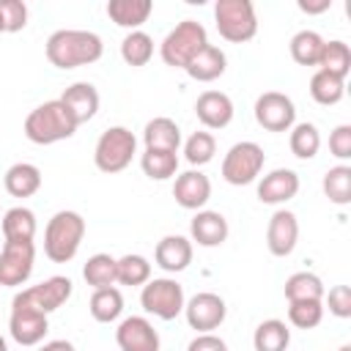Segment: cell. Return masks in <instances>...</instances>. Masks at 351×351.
<instances>
[{
    "label": "cell",
    "mask_w": 351,
    "mask_h": 351,
    "mask_svg": "<svg viewBox=\"0 0 351 351\" xmlns=\"http://www.w3.org/2000/svg\"><path fill=\"white\" fill-rule=\"evenodd\" d=\"M44 52L55 69H80L96 63L104 55V44L90 30H55Z\"/></svg>",
    "instance_id": "6da1fadb"
},
{
    "label": "cell",
    "mask_w": 351,
    "mask_h": 351,
    "mask_svg": "<svg viewBox=\"0 0 351 351\" xmlns=\"http://www.w3.org/2000/svg\"><path fill=\"white\" fill-rule=\"evenodd\" d=\"M74 132H77V121L71 118V112L63 107L60 99L38 104L25 118V137L36 145H52L69 140L74 137Z\"/></svg>",
    "instance_id": "7a4b0ae2"
},
{
    "label": "cell",
    "mask_w": 351,
    "mask_h": 351,
    "mask_svg": "<svg viewBox=\"0 0 351 351\" xmlns=\"http://www.w3.org/2000/svg\"><path fill=\"white\" fill-rule=\"evenodd\" d=\"M85 239V219L77 211H58L44 228V255L52 263H69Z\"/></svg>",
    "instance_id": "3957f363"
},
{
    "label": "cell",
    "mask_w": 351,
    "mask_h": 351,
    "mask_svg": "<svg viewBox=\"0 0 351 351\" xmlns=\"http://www.w3.org/2000/svg\"><path fill=\"white\" fill-rule=\"evenodd\" d=\"M208 44V36H206V27L195 19H184L178 22L167 36L165 41L159 44V55L167 66L173 69H186V63Z\"/></svg>",
    "instance_id": "277c9868"
},
{
    "label": "cell",
    "mask_w": 351,
    "mask_h": 351,
    "mask_svg": "<svg viewBox=\"0 0 351 351\" xmlns=\"http://www.w3.org/2000/svg\"><path fill=\"white\" fill-rule=\"evenodd\" d=\"M214 22L219 36L230 44H244L258 33V16L250 0H217Z\"/></svg>",
    "instance_id": "5b68a950"
},
{
    "label": "cell",
    "mask_w": 351,
    "mask_h": 351,
    "mask_svg": "<svg viewBox=\"0 0 351 351\" xmlns=\"http://www.w3.org/2000/svg\"><path fill=\"white\" fill-rule=\"evenodd\" d=\"M137 154V137L126 126H110L101 132L93 148V162L101 173H121L132 165V156Z\"/></svg>",
    "instance_id": "8992f818"
},
{
    "label": "cell",
    "mask_w": 351,
    "mask_h": 351,
    "mask_svg": "<svg viewBox=\"0 0 351 351\" xmlns=\"http://www.w3.org/2000/svg\"><path fill=\"white\" fill-rule=\"evenodd\" d=\"M140 304L148 315H156L162 321H173L184 313V288L173 277H154L140 291Z\"/></svg>",
    "instance_id": "52a82bcc"
},
{
    "label": "cell",
    "mask_w": 351,
    "mask_h": 351,
    "mask_svg": "<svg viewBox=\"0 0 351 351\" xmlns=\"http://www.w3.org/2000/svg\"><path fill=\"white\" fill-rule=\"evenodd\" d=\"M263 162H266L263 148L258 143H252V140H241V143L228 148V154L222 159V178L228 184H233V186L252 184L261 176Z\"/></svg>",
    "instance_id": "ba28073f"
},
{
    "label": "cell",
    "mask_w": 351,
    "mask_h": 351,
    "mask_svg": "<svg viewBox=\"0 0 351 351\" xmlns=\"http://www.w3.org/2000/svg\"><path fill=\"white\" fill-rule=\"evenodd\" d=\"M36 263V244L33 241H5L0 250V285L19 288L30 280Z\"/></svg>",
    "instance_id": "9c48e42d"
},
{
    "label": "cell",
    "mask_w": 351,
    "mask_h": 351,
    "mask_svg": "<svg viewBox=\"0 0 351 351\" xmlns=\"http://www.w3.org/2000/svg\"><path fill=\"white\" fill-rule=\"evenodd\" d=\"M255 121L266 132H291L296 123V104L280 90H266L255 99Z\"/></svg>",
    "instance_id": "30bf717a"
},
{
    "label": "cell",
    "mask_w": 351,
    "mask_h": 351,
    "mask_svg": "<svg viewBox=\"0 0 351 351\" xmlns=\"http://www.w3.org/2000/svg\"><path fill=\"white\" fill-rule=\"evenodd\" d=\"M71 291H74L71 280L55 274V277H47L44 282H38V285H30V288L19 291L14 299H19V302L41 310L44 315H49V313H55L60 304H66L71 299Z\"/></svg>",
    "instance_id": "8fae6325"
},
{
    "label": "cell",
    "mask_w": 351,
    "mask_h": 351,
    "mask_svg": "<svg viewBox=\"0 0 351 351\" xmlns=\"http://www.w3.org/2000/svg\"><path fill=\"white\" fill-rule=\"evenodd\" d=\"M8 332L19 346H38L44 335L49 332V321L41 310L14 299L11 302V318H8Z\"/></svg>",
    "instance_id": "7c38bea8"
},
{
    "label": "cell",
    "mask_w": 351,
    "mask_h": 351,
    "mask_svg": "<svg viewBox=\"0 0 351 351\" xmlns=\"http://www.w3.org/2000/svg\"><path fill=\"white\" fill-rule=\"evenodd\" d=\"M184 315H186V324L203 335V332H214L225 315H228V307H225V299L219 293H211V291H203V293H195L186 304H184Z\"/></svg>",
    "instance_id": "4fadbf2b"
},
{
    "label": "cell",
    "mask_w": 351,
    "mask_h": 351,
    "mask_svg": "<svg viewBox=\"0 0 351 351\" xmlns=\"http://www.w3.org/2000/svg\"><path fill=\"white\" fill-rule=\"evenodd\" d=\"M115 343L121 351H159V332L145 315H129L118 324Z\"/></svg>",
    "instance_id": "5bb4252c"
},
{
    "label": "cell",
    "mask_w": 351,
    "mask_h": 351,
    "mask_svg": "<svg viewBox=\"0 0 351 351\" xmlns=\"http://www.w3.org/2000/svg\"><path fill=\"white\" fill-rule=\"evenodd\" d=\"M296 241H299V222H296V214L288 211V208H277L266 225V247L271 255L277 258H285L296 250Z\"/></svg>",
    "instance_id": "9a60e30c"
},
{
    "label": "cell",
    "mask_w": 351,
    "mask_h": 351,
    "mask_svg": "<svg viewBox=\"0 0 351 351\" xmlns=\"http://www.w3.org/2000/svg\"><path fill=\"white\" fill-rule=\"evenodd\" d=\"M173 197L181 208L186 211H200L208 197H211V181L206 173L200 170H186V173H178L176 181H173Z\"/></svg>",
    "instance_id": "2e32d148"
},
{
    "label": "cell",
    "mask_w": 351,
    "mask_h": 351,
    "mask_svg": "<svg viewBox=\"0 0 351 351\" xmlns=\"http://www.w3.org/2000/svg\"><path fill=\"white\" fill-rule=\"evenodd\" d=\"M233 101L222 90H203L195 101V115L206 129H225L233 121Z\"/></svg>",
    "instance_id": "e0dca14e"
},
{
    "label": "cell",
    "mask_w": 351,
    "mask_h": 351,
    "mask_svg": "<svg viewBox=\"0 0 351 351\" xmlns=\"http://www.w3.org/2000/svg\"><path fill=\"white\" fill-rule=\"evenodd\" d=\"M296 192H299V176L288 167H277V170L266 173L258 184V200L266 206L288 203L291 197H296Z\"/></svg>",
    "instance_id": "ac0fdd59"
},
{
    "label": "cell",
    "mask_w": 351,
    "mask_h": 351,
    "mask_svg": "<svg viewBox=\"0 0 351 351\" xmlns=\"http://www.w3.org/2000/svg\"><path fill=\"white\" fill-rule=\"evenodd\" d=\"M154 261L162 271L167 274H176V271H184L189 263H192V241L186 236H165L159 239L156 250H154Z\"/></svg>",
    "instance_id": "d6986e66"
},
{
    "label": "cell",
    "mask_w": 351,
    "mask_h": 351,
    "mask_svg": "<svg viewBox=\"0 0 351 351\" xmlns=\"http://www.w3.org/2000/svg\"><path fill=\"white\" fill-rule=\"evenodd\" d=\"M60 101L71 112V118L77 121V126L88 123L99 112V90L90 82H74V85H69L63 90Z\"/></svg>",
    "instance_id": "ffe728a7"
},
{
    "label": "cell",
    "mask_w": 351,
    "mask_h": 351,
    "mask_svg": "<svg viewBox=\"0 0 351 351\" xmlns=\"http://www.w3.org/2000/svg\"><path fill=\"white\" fill-rule=\"evenodd\" d=\"M189 241H197L200 247H219L228 239V219L219 211L200 208L189 222Z\"/></svg>",
    "instance_id": "44dd1931"
},
{
    "label": "cell",
    "mask_w": 351,
    "mask_h": 351,
    "mask_svg": "<svg viewBox=\"0 0 351 351\" xmlns=\"http://www.w3.org/2000/svg\"><path fill=\"white\" fill-rule=\"evenodd\" d=\"M143 143H145V151H176L181 148V129L173 118H151L143 129Z\"/></svg>",
    "instance_id": "7402d4cb"
},
{
    "label": "cell",
    "mask_w": 351,
    "mask_h": 351,
    "mask_svg": "<svg viewBox=\"0 0 351 351\" xmlns=\"http://www.w3.org/2000/svg\"><path fill=\"white\" fill-rule=\"evenodd\" d=\"M225 69H228L225 52H222L219 47H214V44H206V47L186 63L184 71H186L192 80H197V82H214V80H219V77L225 74Z\"/></svg>",
    "instance_id": "603a6c76"
},
{
    "label": "cell",
    "mask_w": 351,
    "mask_h": 351,
    "mask_svg": "<svg viewBox=\"0 0 351 351\" xmlns=\"http://www.w3.org/2000/svg\"><path fill=\"white\" fill-rule=\"evenodd\" d=\"M151 11H154V3L151 0H110L107 3V16L118 27H126L129 33L132 30H140V25L148 22Z\"/></svg>",
    "instance_id": "cb8c5ba5"
},
{
    "label": "cell",
    "mask_w": 351,
    "mask_h": 351,
    "mask_svg": "<svg viewBox=\"0 0 351 351\" xmlns=\"http://www.w3.org/2000/svg\"><path fill=\"white\" fill-rule=\"evenodd\" d=\"M3 186L11 197H33L41 189V170L30 162H16L5 170Z\"/></svg>",
    "instance_id": "d4e9b609"
},
{
    "label": "cell",
    "mask_w": 351,
    "mask_h": 351,
    "mask_svg": "<svg viewBox=\"0 0 351 351\" xmlns=\"http://www.w3.org/2000/svg\"><path fill=\"white\" fill-rule=\"evenodd\" d=\"M3 228V239L5 241H33L36 239V214L25 206H14L3 214L0 219Z\"/></svg>",
    "instance_id": "484cf974"
},
{
    "label": "cell",
    "mask_w": 351,
    "mask_h": 351,
    "mask_svg": "<svg viewBox=\"0 0 351 351\" xmlns=\"http://www.w3.org/2000/svg\"><path fill=\"white\" fill-rule=\"evenodd\" d=\"M82 277L85 282L96 291V288H110L118 282V258L107 255V252H96L85 261L82 266Z\"/></svg>",
    "instance_id": "4316f807"
},
{
    "label": "cell",
    "mask_w": 351,
    "mask_h": 351,
    "mask_svg": "<svg viewBox=\"0 0 351 351\" xmlns=\"http://www.w3.org/2000/svg\"><path fill=\"white\" fill-rule=\"evenodd\" d=\"M88 310H90L93 321H99V324H112V321H118L121 313H123V296H121V291H118L115 285H110V288H96V291L90 293Z\"/></svg>",
    "instance_id": "83f0119b"
},
{
    "label": "cell",
    "mask_w": 351,
    "mask_h": 351,
    "mask_svg": "<svg viewBox=\"0 0 351 351\" xmlns=\"http://www.w3.org/2000/svg\"><path fill=\"white\" fill-rule=\"evenodd\" d=\"M252 346H255V351H285L291 346V329H288V324L280 321V318L261 321L255 326Z\"/></svg>",
    "instance_id": "f1b7e54d"
},
{
    "label": "cell",
    "mask_w": 351,
    "mask_h": 351,
    "mask_svg": "<svg viewBox=\"0 0 351 351\" xmlns=\"http://www.w3.org/2000/svg\"><path fill=\"white\" fill-rule=\"evenodd\" d=\"M282 291H285V299L288 302H307V299L324 302V293H326L321 277L313 274V271H296V274H291L285 280V288Z\"/></svg>",
    "instance_id": "f546056e"
},
{
    "label": "cell",
    "mask_w": 351,
    "mask_h": 351,
    "mask_svg": "<svg viewBox=\"0 0 351 351\" xmlns=\"http://www.w3.org/2000/svg\"><path fill=\"white\" fill-rule=\"evenodd\" d=\"M321 52H324L321 33H315V30H299V33H293V38H291V58L299 66H318Z\"/></svg>",
    "instance_id": "4dcf8cb0"
},
{
    "label": "cell",
    "mask_w": 351,
    "mask_h": 351,
    "mask_svg": "<svg viewBox=\"0 0 351 351\" xmlns=\"http://www.w3.org/2000/svg\"><path fill=\"white\" fill-rule=\"evenodd\" d=\"M343 93H346V80H340V77H335L329 71H321V69L310 77V96H313V101H318L324 107H332V104H337L343 99Z\"/></svg>",
    "instance_id": "1f68e13d"
},
{
    "label": "cell",
    "mask_w": 351,
    "mask_h": 351,
    "mask_svg": "<svg viewBox=\"0 0 351 351\" xmlns=\"http://www.w3.org/2000/svg\"><path fill=\"white\" fill-rule=\"evenodd\" d=\"M318 69L321 71H329V74H335L340 80H346V74L351 71V49H348V44L340 41V38L324 41V52H321Z\"/></svg>",
    "instance_id": "d6a6232c"
},
{
    "label": "cell",
    "mask_w": 351,
    "mask_h": 351,
    "mask_svg": "<svg viewBox=\"0 0 351 351\" xmlns=\"http://www.w3.org/2000/svg\"><path fill=\"white\" fill-rule=\"evenodd\" d=\"M140 167L151 181H167L178 173V154L176 151H145L140 156Z\"/></svg>",
    "instance_id": "836d02e7"
},
{
    "label": "cell",
    "mask_w": 351,
    "mask_h": 351,
    "mask_svg": "<svg viewBox=\"0 0 351 351\" xmlns=\"http://www.w3.org/2000/svg\"><path fill=\"white\" fill-rule=\"evenodd\" d=\"M324 195L329 197V203L335 206H348L351 203V167L348 165H337V167H329L324 181Z\"/></svg>",
    "instance_id": "e575fe53"
},
{
    "label": "cell",
    "mask_w": 351,
    "mask_h": 351,
    "mask_svg": "<svg viewBox=\"0 0 351 351\" xmlns=\"http://www.w3.org/2000/svg\"><path fill=\"white\" fill-rule=\"evenodd\" d=\"M121 58L126 66H145L154 58V38L145 30H132L121 41Z\"/></svg>",
    "instance_id": "d590c367"
},
{
    "label": "cell",
    "mask_w": 351,
    "mask_h": 351,
    "mask_svg": "<svg viewBox=\"0 0 351 351\" xmlns=\"http://www.w3.org/2000/svg\"><path fill=\"white\" fill-rule=\"evenodd\" d=\"M288 145H291V154L296 159H313L321 148V134L315 129V123H293L291 126V137H288Z\"/></svg>",
    "instance_id": "8d00e7d4"
},
{
    "label": "cell",
    "mask_w": 351,
    "mask_h": 351,
    "mask_svg": "<svg viewBox=\"0 0 351 351\" xmlns=\"http://www.w3.org/2000/svg\"><path fill=\"white\" fill-rule=\"evenodd\" d=\"M217 154V140L211 132H192L184 143V159L192 165V167H203L214 159Z\"/></svg>",
    "instance_id": "74e56055"
},
{
    "label": "cell",
    "mask_w": 351,
    "mask_h": 351,
    "mask_svg": "<svg viewBox=\"0 0 351 351\" xmlns=\"http://www.w3.org/2000/svg\"><path fill=\"white\" fill-rule=\"evenodd\" d=\"M151 280V263L148 258L137 255V252H129L123 258H118V282L121 285H145Z\"/></svg>",
    "instance_id": "f35d334b"
},
{
    "label": "cell",
    "mask_w": 351,
    "mask_h": 351,
    "mask_svg": "<svg viewBox=\"0 0 351 351\" xmlns=\"http://www.w3.org/2000/svg\"><path fill=\"white\" fill-rule=\"evenodd\" d=\"M288 321L296 329H315L324 321V302H318V299L288 302Z\"/></svg>",
    "instance_id": "ab89813d"
},
{
    "label": "cell",
    "mask_w": 351,
    "mask_h": 351,
    "mask_svg": "<svg viewBox=\"0 0 351 351\" xmlns=\"http://www.w3.org/2000/svg\"><path fill=\"white\" fill-rule=\"evenodd\" d=\"M27 25V5L22 0H0V27L3 33H19Z\"/></svg>",
    "instance_id": "60d3db41"
},
{
    "label": "cell",
    "mask_w": 351,
    "mask_h": 351,
    "mask_svg": "<svg viewBox=\"0 0 351 351\" xmlns=\"http://www.w3.org/2000/svg\"><path fill=\"white\" fill-rule=\"evenodd\" d=\"M329 313L337 318H351V288L348 285H335L329 288V293H324Z\"/></svg>",
    "instance_id": "b9f144b4"
},
{
    "label": "cell",
    "mask_w": 351,
    "mask_h": 351,
    "mask_svg": "<svg viewBox=\"0 0 351 351\" xmlns=\"http://www.w3.org/2000/svg\"><path fill=\"white\" fill-rule=\"evenodd\" d=\"M329 151L337 159H351V126L348 123H340V126L332 129V134H329Z\"/></svg>",
    "instance_id": "7bdbcfd3"
},
{
    "label": "cell",
    "mask_w": 351,
    "mask_h": 351,
    "mask_svg": "<svg viewBox=\"0 0 351 351\" xmlns=\"http://www.w3.org/2000/svg\"><path fill=\"white\" fill-rule=\"evenodd\" d=\"M186 351H228V343L214 332H203V335L189 340Z\"/></svg>",
    "instance_id": "ee69618b"
},
{
    "label": "cell",
    "mask_w": 351,
    "mask_h": 351,
    "mask_svg": "<svg viewBox=\"0 0 351 351\" xmlns=\"http://www.w3.org/2000/svg\"><path fill=\"white\" fill-rule=\"evenodd\" d=\"M299 8L304 14H324L332 8V0H299Z\"/></svg>",
    "instance_id": "f6af8a7d"
},
{
    "label": "cell",
    "mask_w": 351,
    "mask_h": 351,
    "mask_svg": "<svg viewBox=\"0 0 351 351\" xmlns=\"http://www.w3.org/2000/svg\"><path fill=\"white\" fill-rule=\"evenodd\" d=\"M38 351H77V348H74V343H69V340H49V343H44Z\"/></svg>",
    "instance_id": "bcb514c9"
},
{
    "label": "cell",
    "mask_w": 351,
    "mask_h": 351,
    "mask_svg": "<svg viewBox=\"0 0 351 351\" xmlns=\"http://www.w3.org/2000/svg\"><path fill=\"white\" fill-rule=\"evenodd\" d=\"M0 351H8V343H5V337L0 335Z\"/></svg>",
    "instance_id": "7dc6e473"
},
{
    "label": "cell",
    "mask_w": 351,
    "mask_h": 351,
    "mask_svg": "<svg viewBox=\"0 0 351 351\" xmlns=\"http://www.w3.org/2000/svg\"><path fill=\"white\" fill-rule=\"evenodd\" d=\"M337 351H351V346H340V348H337Z\"/></svg>",
    "instance_id": "c3c4849f"
},
{
    "label": "cell",
    "mask_w": 351,
    "mask_h": 351,
    "mask_svg": "<svg viewBox=\"0 0 351 351\" xmlns=\"http://www.w3.org/2000/svg\"><path fill=\"white\" fill-rule=\"evenodd\" d=\"M0 33H3V27H0Z\"/></svg>",
    "instance_id": "681fc988"
}]
</instances>
